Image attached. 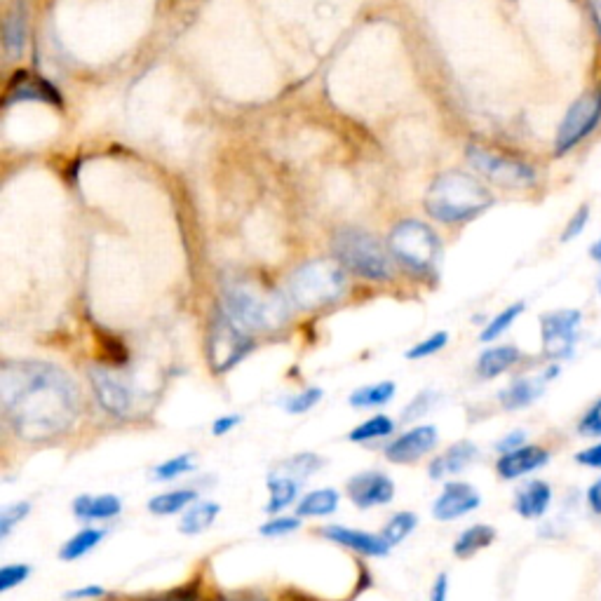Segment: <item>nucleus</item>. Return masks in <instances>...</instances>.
<instances>
[{
    "label": "nucleus",
    "mask_w": 601,
    "mask_h": 601,
    "mask_svg": "<svg viewBox=\"0 0 601 601\" xmlns=\"http://www.w3.org/2000/svg\"><path fill=\"white\" fill-rule=\"evenodd\" d=\"M0 404L17 437L47 442L76 425L80 393L73 378L54 364L8 362L0 371Z\"/></svg>",
    "instance_id": "1"
},
{
    "label": "nucleus",
    "mask_w": 601,
    "mask_h": 601,
    "mask_svg": "<svg viewBox=\"0 0 601 601\" xmlns=\"http://www.w3.org/2000/svg\"><path fill=\"white\" fill-rule=\"evenodd\" d=\"M491 205H494V195L489 193V188L463 172L442 174L440 179L432 181L425 195L428 212L444 224H463L486 212Z\"/></svg>",
    "instance_id": "2"
},
{
    "label": "nucleus",
    "mask_w": 601,
    "mask_h": 601,
    "mask_svg": "<svg viewBox=\"0 0 601 601\" xmlns=\"http://www.w3.org/2000/svg\"><path fill=\"white\" fill-rule=\"evenodd\" d=\"M224 315L245 334L275 332L287 322V301L254 285H233L224 292Z\"/></svg>",
    "instance_id": "3"
},
{
    "label": "nucleus",
    "mask_w": 601,
    "mask_h": 601,
    "mask_svg": "<svg viewBox=\"0 0 601 601\" xmlns=\"http://www.w3.org/2000/svg\"><path fill=\"white\" fill-rule=\"evenodd\" d=\"M346 270L336 261L320 259L296 268L289 280V299L301 310H320L332 306L346 294Z\"/></svg>",
    "instance_id": "4"
},
{
    "label": "nucleus",
    "mask_w": 601,
    "mask_h": 601,
    "mask_svg": "<svg viewBox=\"0 0 601 601\" xmlns=\"http://www.w3.org/2000/svg\"><path fill=\"white\" fill-rule=\"evenodd\" d=\"M390 252L404 268L414 273H435L442 259L437 233L421 221H402L390 233Z\"/></svg>",
    "instance_id": "5"
},
{
    "label": "nucleus",
    "mask_w": 601,
    "mask_h": 601,
    "mask_svg": "<svg viewBox=\"0 0 601 601\" xmlns=\"http://www.w3.org/2000/svg\"><path fill=\"white\" fill-rule=\"evenodd\" d=\"M334 254L343 266L353 270L360 278L390 280V275H393V266H390L381 242L371 238L369 233L357 231V228H343L336 233Z\"/></svg>",
    "instance_id": "6"
},
{
    "label": "nucleus",
    "mask_w": 601,
    "mask_h": 601,
    "mask_svg": "<svg viewBox=\"0 0 601 601\" xmlns=\"http://www.w3.org/2000/svg\"><path fill=\"white\" fill-rule=\"evenodd\" d=\"M599 120H601V87L599 90L583 94V97L569 108L562 125H559V132L555 139V153L566 155L569 151H573L580 141L590 137L594 127L599 125Z\"/></svg>",
    "instance_id": "7"
},
{
    "label": "nucleus",
    "mask_w": 601,
    "mask_h": 601,
    "mask_svg": "<svg viewBox=\"0 0 601 601\" xmlns=\"http://www.w3.org/2000/svg\"><path fill=\"white\" fill-rule=\"evenodd\" d=\"M252 336L242 332L228 317H219L209 334V362L216 374H226L252 353Z\"/></svg>",
    "instance_id": "8"
},
{
    "label": "nucleus",
    "mask_w": 601,
    "mask_h": 601,
    "mask_svg": "<svg viewBox=\"0 0 601 601\" xmlns=\"http://www.w3.org/2000/svg\"><path fill=\"white\" fill-rule=\"evenodd\" d=\"M580 324H583V313L576 308L555 310L540 317V336H543V350L550 360H566L573 355Z\"/></svg>",
    "instance_id": "9"
},
{
    "label": "nucleus",
    "mask_w": 601,
    "mask_h": 601,
    "mask_svg": "<svg viewBox=\"0 0 601 601\" xmlns=\"http://www.w3.org/2000/svg\"><path fill=\"white\" fill-rule=\"evenodd\" d=\"M468 160L472 167L489 177L494 184L505 188H529L536 184V170L522 160L496 155L482 148H468Z\"/></svg>",
    "instance_id": "10"
},
{
    "label": "nucleus",
    "mask_w": 601,
    "mask_h": 601,
    "mask_svg": "<svg viewBox=\"0 0 601 601\" xmlns=\"http://www.w3.org/2000/svg\"><path fill=\"white\" fill-rule=\"evenodd\" d=\"M90 381L94 393H97L101 407H104L111 416L127 418L134 409V390L125 376H120L118 371L106 367H92Z\"/></svg>",
    "instance_id": "11"
},
{
    "label": "nucleus",
    "mask_w": 601,
    "mask_h": 601,
    "mask_svg": "<svg viewBox=\"0 0 601 601\" xmlns=\"http://www.w3.org/2000/svg\"><path fill=\"white\" fill-rule=\"evenodd\" d=\"M482 505V496L472 484L465 482H449L444 486V491L432 505V515L440 522H451V519H461L463 515H470Z\"/></svg>",
    "instance_id": "12"
},
{
    "label": "nucleus",
    "mask_w": 601,
    "mask_h": 601,
    "mask_svg": "<svg viewBox=\"0 0 601 601\" xmlns=\"http://www.w3.org/2000/svg\"><path fill=\"white\" fill-rule=\"evenodd\" d=\"M348 494L357 508H376L393 501L395 484L383 472H362L348 482Z\"/></svg>",
    "instance_id": "13"
},
{
    "label": "nucleus",
    "mask_w": 601,
    "mask_h": 601,
    "mask_svg": "<svg viewBox=\"0 0 601 601\" xmlns=\"http://www.w3.org/2000/svg\"><path fill=\"white\" fill-rule=\"evenodd\" d=\"M437 444L435 425H418V428L404 432L395 442L388 444L386 456L393 463H414L418 458L430 454Z\"/></svg>",
    "instance_id": "14"
},
{
    "label": "nucleus",
    "mask_w": 601,
    "mask_h": 601,
    "mask_svg": "<svg viewBox=\"0 0 601 601\" xmlns=\"http://www.w3.org/2000/svg\"><path fill=\"white\" fill-rule=\"evenodd\" d=\"M322 536L332 543H339L343 548L360 552L367 557H386L393 545L388 543L386 536H376V533L360 531V529H348V526H327L322 531Z\"/></svg>",
    "instance_id": "15"
},
{
    "label": "nucleus",
    "mask_w": 601,
    "mask_h": 601,
    "mask_svg": "<svg viewBox=\"0 0 601 601\" xmlns=\"http://www.w3.org/2000/svg\"><path fill=\"white\" fill-rule=\"evenodd\" d=\"M550 461V451L545 447H538V444H524L515 451H508L498 458L496 463V472L501 479H519L529 472H536L548 465Z\"/></svg>",
    "instance_id": "16"
},
{
    "label": "nucleus",
    "mask_w": 601,
    "mask_h": 601,
    "mask_svg": "<svg viewBox=\"0 0 601 601\" xmlns=\"http://www.w3.org/2000/svg\"><path fill=\"white\" fill-rule=\"evenodd\" d=\"M24 99L59 104V92L54 90L50 83H45L43 78L33 76V73L17 71L8 83V90H5V104H12V101H24Z\"/></svg>",
    "instance_id": "17"
},
{
    "label": "nucleus",
    "mask_w": 601,
    "mask_h": 601,
    "mask_svg": "<svg viewBox=\"0 0 601 601\" xmlns=\"http://www.w3.org/2000/svg\"><path fill=\"white\" fill-rule=\"evenodd\" d=\"M548 378L545 376H522L517 381H512L508 388L501 393V404L508 411H519L531 407L533 402L540 400V395L545 393Z\"/></svg>",
    "instance_id": "18"
},
{
    "label": "nucleus",
    "mask_w": 601,
    "mask_h": 601,
    "mask_svg": "<svg viewBox=\"0 0 601 601\" xmlns=\"http://www.w3.org/2000/svg\"><path fill=\"white\" fill-rule=\"evenodd\" d=\"M479 456V449L472 442H458L454 447H449L442 456H437L435 461L430 463V477L432 479H444L449 475H458L463 472L468 465L475 463V458Z\"/></svg>",
    "instance_id": "19"
},
{
    "label": "nucleus",
    "mask_w": 601,
    "mask_h": 601,
    "mask_svg": "<svg viewBox=\"0 0 601 601\" xmlns=\"http://www.w3.org/2000/svg\"><path fill=\"white\" fill-rule=\"evenodd\" d=\"M552 505V486L548 482L533 479L519 491L515 498V510L524 519H540Z\"/></svg>",
    "instance_id": "20"
},
{
    "label": "nucleus",
    "mask_w": 601,
    "mask_h": 601,
    "mask_svg": "<svg viewBox=\"0 0 601 601\" xmlns=\"http://www.w3.org/2000/svg\"><path fill=\"white\" fill-rule=\"evenodd\" d=\"M519 360H522V353H519V348H515V346L489 348V350H484L482 355H479L477 374L489 381V378L501 376L508 369L515 367Z\"/></svg>",
    "instance_id": "21"
},
{
    "label": "nucleus",
    "mask_w": 601,
    "mask_h": 601,
    "mask_svg": "<svg viewBox=\"0 0 601 601\" xmlns=\"http://www.w3.org/2000/svg\"><path fill=\"white\" fill-rule=\"evenodd\" d=\"M120 510H123V503L113 494L78 496L73 501V515L78 519H113L120 515Z\"/></svg>",
    "instance_id": "22"
},
{
    "label": "nucleus",
    "mask_w": 601,
    "mask_h": 601,
    "mask_svg": "<svg viewBox=\"0 0 601 601\" xmlns=\"http://www.w3.org/2000/svg\"><path fill=\"white\" fill-rule=\"evenodd\" d=\"M301 482H303V479H299V477L278 475V472H273V475L268 477L270 503H268L266 510L270 512V515L287 510L289 505L296 501V496H299V491H301Z\"/></svg>",
    "instance_id": "23"
},
{
    "label": "nucleus",
    "mask_w": 601,
    "mask_h": 601,
    "mask_svg": "<svg viewBox=\"0 0 601 601\" xmlns=\"http://www.w3.org/2000/svg\"><path fill=\"white\" fill-rule=\"evenodd\" d=\"M496 540V529L489 524H475L470 529H465L458 540L454 543V552L458 559H468L472 555H477L479 550L489 548L491 543Z\"/></svg>",
    "instance_id": "24"
},
{
    "label": "nucleus",
    "mask_w": 601,
    "mask_h": 601,
    "mask_svg": "<svg viewBox=\"0 0 601 601\" xmlns=\"http://www.w3.org/2000/svg\"><path fill=\"white\" fill-rule=\"evenodd\" d=\"M339 508V494L334 489L310 491L296 505V517H327Z\"/></svg>",
    "instance_id": "25"
},
{
    "label": "nucleus",
    "mask_w": 601,
    "mask_h": 601,
    "mask_svg": "<svg viewBox=\"0 0 601 601\" xmlns=\"http://www.w3.org/2000/svg\"><path fill=\"white\" fill-rule=\"evenodd\" d=\"M221 508L212 501L207 503H195L193 508H188L184 512V517H181L179 522V531L186 533V536H198V533L207 531L209 526L216 522V517H219Z\"/></svg>",
    "instance_id": "26"
},
{
    "label": "nucleus",
    "mask_w": 601,
    "mask_h": 601,
    "mask_svg": "<svg viewBox=\"0 0 601 601\" xmlns=\"http://www.w3.org/2000/svg\"><path fill=\"white\" fill-rule=\"evenodd\" d=\"M397 393L393 381H381V383H369V386L357 388L353 395H350V407L355 409H374V407H383L393 400Z\"/></svg>",
    "instance_id": "27"
},
{
    "label": "nucleus",
    "mask_w": 601,
    "mask_h": 601,
    "mask_svg": "<svg viewBox=\"0 0 601 601\" xmlns=\"http://www.w3.org/2000/svg\"><path fill=\"white\" fill-rule=\"evenodd\" d=\"M104 536H106L104 529H83L73 538L66 540L62 552H59V557H62L64 562H76V559L85 557L87 552L97 548L101 540H104Z\"/></svg>",
    "instance_id": "28"
},
{
    "label": "nucleus",
    "mask_w": 601,
    "mask_h": 601,
    "mask_svg": "<svg viewBox=\"0 0 601 601\" xmlns=\"http://www.w3.org/2000/svg\"><path fill=\"white\" fill-rule=\"evenodd\" d=\"M195 501V491L191 489H177V491H167V494H160L148 501V510L158 517H167L174 515V512L184 510L186 505H191Z\"/></svg>",
    "instance_id": "29"
},
{
    "label": "nucleus",
    "mask_w": 601,
    "mask_h": 601,
    "mask_svg": "<svg viewBox=\"0 0 601 601\" xmlns=\"http://www.w3.org/2000/svg\"><path fill=\"white\" fill-rule=\"evenodd\" d=\"M395 430V421L388 416H374L369 421H364L357 425V428L350 430V442H371V440H381V437L393 435Z\"/></svg>",
    "instance_id": "30"
},
{
    "label": "nucleus",
    "mask_w": 601,
    "mask_h": 601,
    "mask_svg": "<svg viewBox=\"0 0 601 601\" xmlns=\"http://www.w3.org/2000/svg\"><path fill=\"white\" fill-rule=\"evenodd\" d=\"M524 308H526L524 301H517V303H512V306H508L505 310H501V313H498L494 317V320L486 324L484 332L479 334V341L489 343V341H496L498 336H503L512 327V324H515L517 317L524 313Z\"/></svg>",
    "instance_id": "31"
},
{
    "label": "nucleus",
    "mask_w": 601,
    "mask_h": 601,
    "mask_svg": "<svg viewBox=\"0 0 601 601\" xmlns=\"http://www.w3.org/2000/svg\"><path fill=\"white\" fill-rule=\"evenodd\" d=\"M418 526V517L414 512H397V515L390 519L383 529V536L390 545H400L402 540H407V536Z\"/></svg>",
    "instance_id": "32"
},
{
    "label": "nucleus",
    "mask_w": 601,
    "mask_h": 601,
    "mask_svg": "<svg viewBox=\"0 0 601 601\" xmlns=\"http://www.w3.org/2000/svg\"><path fill=\"white\" fill-rule=\"evenodd\" d=\"M195 470V456L193 454H181L174 456L170 461L160 463L158 468L153 470V475L158 482H170V479H177L181 475H188V472Z\"/></svg>",
    "instance_id": "33"
},
{
    "label": "nucleus",
    "mask_w": 601,
    "mask_h": 601,
    "mask_svg": "<svg viewBox=\"0 0 601 601\" xmlns=\"http://www.w3.org/2000/svg\"><path fill=\"white\" fill-rule=\"evenodd\" d=\"M29 512H31V505L26 501L5 505V508L0 510V538H8L10 531L15 529L19 522H24Z\"/></svg>",
    "instance_id": "34"
},
{
    "label": "nucleus",
    "mask_w": 601,
    "mask_h": 601,
    "mask_svg": "<svg viewBox=\"0 0 601 601\" xmlns=\"http://www.w3.org/2000/svg\"><path fill=\"white\" fill-rule=\"evenodd\" d=\"M449 343V334L447 332H435L428 339L416 343L414 348L407 350V360H423V357H430L435 353H440V350Z\"/></svg>",
    "instance_id": "35"
},
{
    "label": "nucleus",
    "mask_w": 601,
    "mask_h": 601,
    "mask_svg": "<svg viewBox=\"0 0 601 601\" xmlns=\"http://www.w3.org/2000/svg\"><path fill=\"white\" fill-rule=\"evenodd\" d=\"M322 397H324L322 388H306L303 393L289 397L285 402V409L289 414H306V411L313 409L315 404H320Z\"/></svg>",
    "instance_id": "36"
},
{
    "label": "nucleus",
    "mask_w": 601,
    "mask_h": 601,
    "mask_svg": "<svg viewBox=\"0 0 601 601\" xmlns=\"http://www.w3.org/2000/svg\"><path fill=\"white\" fill-rule=\"evenodd\" d=\"M296 529H301V519L299 517H273L268 524L261 526V536L266 538H280V536H289Z\"/></svg>",
    "instance_id": "37"
},
{
    "label": "nucleus",
    "mask_w": 601,
    "mask_h": 601,
    "mask_svg": "<svg viewBox=\"0 0 601 601\" xmlns=\"http://www.w3.org/2000/svg\"><path fill=\"white\" fill-rule=\"evenodd\" d=\"M31 576L29 564H8L0 569V592H10L12 587L24 583Z\"/></svg>",
    "instance_id": "38"
},
{
    "label": "nucleus",
    "mask_w": 601,
    "mask_h": 601,
    "mask_svg": "<svg viewBox=\"0 0 601 601\" xmlns=\"http://www.w3.org/2000/svg\"><path fill=\"white\" fill-rule=\"evenodd\" d=\"M578 432L583 437H601V397L580 418Z\"/></svg>",
    "instance_id": "39"
},
{
    "label": "nucleus",
    "mask_w": 601,
    "mask_h": 601,
    "mask_svg": "<svg viewBox=\"0 0 601 601\" xmlns=\"http://www.w3.org/2000/svg\"><path fill=\"white\" fill-rule=\"evenodd\" d=\"M320 465H322V458H317L315 454H301V456L289 458V461L285 463V468L292 472L294 477L303 479V477H308L310 472H315L317 468H320Z\"/></svg>",
    "instance_id": "40"
},
{
    "label": "nucleus",
    "mask_w": 601,
    "mask_h": 601,
    "mask_svg": "<svg viewBox=\"0 0 601 601\" xmlns=\"http://www.w3.org/2000/svg\"><path fill=\"white\" fill-rule=\"evenodd\" d=\"M437 393H432V390H423L421 395L416 397V400H411V404L407 409H404L402 418L404 421H416V418H421L423 414H428V411L432 409V402H435Z\"/></svg>",
    "instance_id": "41"
},
{
    "label": "nucleus",
    "mask_w": 601,
    "mask_h": 601,
    "mask_svg": "<svg viewBox=\"0 0 601 601\" xmlns=\"http://www.w3.org/2000/svg\"><path fill=\"white\" fill-rule=\"evenodd\" d=\"M587 221H590V207L583 205V207L578 209L576 214L571 216V219H569V224H566L564 233H562V242H571V240H576L578 235L585 231Z\"/></svg>",
    "instance_id": "42"
},
{
    "label": "nucleus",
    "mask_w": 601,
    "mask_h": 601,
    "mask_svg": "<svg viewBox=\"0 0 601 601\" xmlns=\"http://www.w3.org/2000/svg\"><path fill=\"white\" fill-rule=\"evenodd\" d=\"M24 36H26L24 17L22 15H12L10 22H8V47H10V52H15V54L22 52Z\"/></svg>",
    "instance_id": "43"
},
{
    "label": "nucleus",
    "mask_w": 601,
    "mask_h": 601,
    "mask_svg": "<svg viewBox=\"0 0 601 601\" xmlns=\"http://www.w3.org/2000/svg\"><path fill=\"white\" fill-rule=\"evenodd\" d=\"M576 463L583 465V468L601 470V442L592 444V447H585L583 451H578Z\"/></svg>",
    "instance_id": "44"
},
{
    "label": "nucleus",
    "mask_w": 601,
    "mask_h": 601,
    "mask_svg": "<svg viewBox=\"0 0 601 601\" xmlns=\"http://www.w3.org/2000/svg\"><path fill=\"white\" fill-rule=\"evenodd\" d=\"M524 442H526V432L515 430V432H510L508 437H503L501 444H498V451H501V454H508V451H515L519 447H524Z\"/></svg>",
    "instance_id": "45"
},
{
    "label": "nucleus",
    "mask_w": 601,
    "mask_h": 601,
    "mask_svg": "<svg viewBox=\"0 0 601 601\" xmlns=\"http://www.w3.org/2000/svg\"><path fill=\"white\" fill-rule=\"evenodd\" d=\"M447 597H449V578L447 573H440L435 583H432L430 601H447Z\"/></svg>",
    "instance_id": "46"
},
{
    "label": "nucleus",
    "mask_w": 601,
    "mask_h": 601,
    "mask_svg": "<svg viewBox=\"0 0 601 601\" xmlns=\"http://www.w3.org/2000/svg\"><path fill=\"white\" fill-rule=\"evenodd\" d=\"M585 498H587V508H590L597 517H601V477L590 486V489H587Z\"/></svg>",
    "instance_id": "47"
},
{
    "label": "nucleus",
    "mask_w": 601,
    "mask_h": 601,
    "mask_svg": "<svg viewBox=\"0 0 601 601\" xmlns=\"http://www.w3.org/2000/svg\"><path fill=\"white\" fill-rule=\"evenodd\" d=\"M240 421H242V418H240L238 414L224 416V418H219V421H216V423L212 425V432H214L216 437H221V435H226V432H231L233 428H238Z\"/></svg>",
    "instance_id": "48"
},
{
    "label": "nucleus",
    "mask_w": 601,
    "mask_h": 601,
    "mask_svg": "<svg viewBox=\"0 0 601 601\" xmlns=\"http://www.w3.org/2000/svg\"><path fill=\"white\" fill-rule=\"evenodd\" d=\"M104 594V587L99 585H90V587H83V590H73V592H66V599H97Z\"/></svg>",
    "instance_id": "49"
},
{
    "label": "nucleus",
    "mask_w": 601,
    "mask_h": 601,
    "mask_svg": "<svg viewBox=\"0 0 601 601\" xmlns=\"http://www.w3.org/2000/svg\"><path fill=\"white\" fill-rule=\"evenodd\" d=\"M590 256H592V259L597 261V263H601V238H599L597 242H594V245L590 247Z\"/></svg>",
    "instance_id": "50"
},
{
    "label": "nucleus",
    "mask_w": 601,
    "mask_h": 601,
    "mask_svg": "<svg viewBox=\"0 0 601 601\" xmlns=\"http://www.w3.org/2000/svg\"><path fill=\"white\" fill-rule=\"evenodd\" d=\"M216 601H259L254 597H219Z\"/></svg>",
    "instance_id": "51"
},
{
    "label": "nucleus",
    "mask_w": 601,
    "mask_h": 601,
    "mask_svg": "<svg viewBox=\"0 0 601 601\" xmlns=\"http://www.w3.org/2000/svg\"><path fill=\"white\" fill-rule=\"evenodd\" d=\"M599 292H601V278H599Z\"/></svg>",
    "instance_id": "52"
}]
</instances>
